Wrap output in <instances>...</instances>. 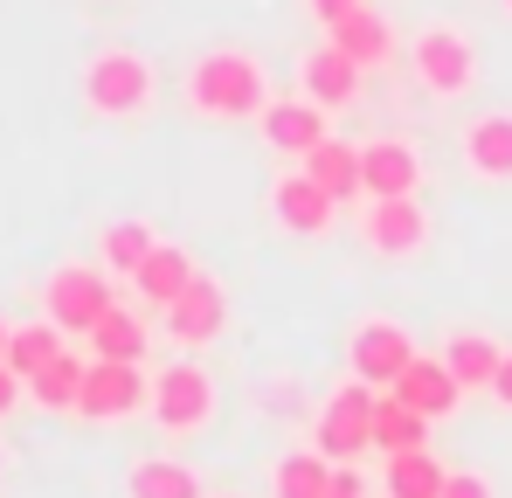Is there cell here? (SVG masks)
<instances>
[{
	"instance_id": "ac0fdd59",
	"label": "cell",
	"mask_w": 512,
	"mask_h": 498,
	"mask_svg": "<svg viewBox=\"0 0 512 498\" xmlns=\"http://www.w3.org/2000/svg\"><path fill=\"white\" fill-rule=\"evenodd\" d=\"M194 277H201V270H194V256H187V249H173V243H160L146 263H139V277H132V284H139V298H146V305H160V312H167Z\"/></svg>"
},
{
	"instance_id": "8fae6325",
	"label": "cell",
	"mask_w": 512,
	"mask_h": 498,
	"mask_svg": "<svg viewBox=\"0 0 512 498\" xmlns=\"http://www.w3.org/2000/svg\"><path fill=\"white\" fill-rule=\"evenodd\" d=\"M270 215H277V229H291V236H326L333 215H340V201H333L312 173H284V180L270 187Z\"/></svg>"
},
{
	"instance_id": "277c9868",
	"label": "cell",
	"mask_w": 512,
	"mask_h": 498,
	"mask_svg": "<svg viewBox=\"0 0 512 498\" xmlns=\"http://www.w3.org/2000/svg\"><path fill=\"white\" fill-rule=\"evenodd\" d=\"M111 270L104 263H63L49 284H42V319L63 332H90L104 312H111Z\"/></svg>"
},
{
	"instance_id": "d6986e66",
	"label": "cell",
	"mask_w": 512,
	"mask_h": 498,
	"mask_svg": "<svg viewBox=\"0 0 512 498\" xmlns=\"http://www.w3.org/2000/svg\"><path fill=\"white\" fill-rule=\"evenodd\" d=\"M499 360H506V353H499L485 332H450V339H443V367L457 374V388H492Z\"/></svg>"
},
{
	"instance_id": "4316f807",
	"label": "cell",
	"mask_w": 512,
	"mask_h": 498,
	"mask_svg": "<svg viewBox=\"0 0 512 498\" xmlns=\"http://www.w3.org/2000/svg\"><path fill=\"white\" fill-rule=\"evenodd\" d=\"M153 229H146V222H111V229H104V243H97V256H104V270H111V277H139V263H146V256H153Z\"/></svg>"
},
{
	"instance_id": "d6a6232c",
	"label": "cell",
	"mask_w": 512,
	"mask_h": 498,
	"mask_svg": "<svg viewBox=\"0 0 512 498\" xmlns=\"http://www.w3.org/2000/svg\"><path fill=\"white\" fill-rule=\"evenodd\" d=\"M492 402L512 409V346H506V360H499V374H492Z\"/></svg>"
},
{
	"instance_id": "7c38bea8",
	"label": "cell",
	"mask_w": 512,
	"mask_h": 498,
	"mask_svg": "<svg viewBox=\"0 0 512 498\" xmlns=\"http://www.w3.org/2000/svg\"><path fill=\"white\" fill-rule=\"evenodd\" d=\"M222 326H229V298H222L215 277H194L167 305V339H180V346H208Z\"/></svg>"
},
{
	"instance_id": "1f68e13d",
	"label": "cell",
	"mask_w": 512,
	"mask_h": 498,
	"mask_svg": "<svg viewBox=\"0 0 512 498\" xmlns=\"http://www.w3.org/2000/svg\"><path fill=\"white\" fill-rule=\"evenodd\" d=\"M326 498H367V485L353 478V464H333V492Z\"/></svg>"
},
{
	"instance_id": "9a60e30c",
	"label": "cell",
	"mask_w": 512,
	"mask_h": 498,
	"mask_svg": "<svg viewBox=\"0 0 512 498\" xmlns=\"http://www.w3.org/2000/svg\"><path fill=\"white\" fill-rule=\"evenodd\" d=\"M360 77H367V70H360L353 56H340L333 42H319V49L305 56V97H312L319 111H346V104L360 97Z\"/></svg>"
},
{
	"instance_id": "7a4b0ae2",
	"label": "cell",
	"mask_w": 512,
	"mask_h": 498,
	"mask_svg": "<svg viewBox=\"0 0 512 498\" xmlns=\"http://www.w3.org/2000/svg\"><path fill=\"white\" fill-rule=\"evenodd\" d=\"M153 63L139 56V49H97L84 63V104L97 118H139V111H153Z\"/></svg>"
},
{
	"instance_id": "4dcf8cb0",
	"label": "cell",
	"mask_w": 512,
	"mask_h": 498,
	"mask_svg": "<svg viewBox=\"0 0 512 498\" xmlns=\"http://www.w3.org/2000/svg\"><path fill=\"white\" fill-rule=\"evenodd\" d=\"M360 7H367V0H312V21H319V28H340L346 14H360Z\"/></svg>"
},
{
	"instance_id": "484cf974",
	"label": "cell",
	"mask_w": 512,
	"mask_h": 498,
	"mask_svg": "<svg viewBox=\"0 0 512 498\" xmlns=\"http://www.w3.org/2000/svg\"><path fill=\"white\" fill-rule=\"evenodd\" d=\"M443 464L429 457V450H409V457H388V471H381V485L388 498H443Z\"/></svg>"
},
{
	"instance_id": "3957f363",
	"label": "cell",
	"mask_w": 512,
	"mask_h": 498,
	"mask_svg": "<svg viewBox=\"0 0 512 498\" xmlns=\"http://www.w3.org/2000/svg\"><path fill=\"white\" fill-rule=\"evenodd\" d=\"M409 70H416V83H423L429 97H464V90L478 83V49H471L464 28L429 21L423 35L409 42Z\"/></svg>"
},
{
	"instance_id": "603a6c76",
	"label": "cell",
	"mask_w": 512,
	"mask_h": 498,
	"mask_svg": "<svg viewBox=\"0 0 512 498\" xmlns=\"http://www.w3.org/2000/svg\"><path fill=\"white\" fill-rule=\"evenodd\" d=\"M63 339H70V332L49 326V319H35V326H14V339H7V367H14L21 381H35L49 360H63V353H70Z\"/></svg>"
},
{
	"instance_id": "8992f818",
	"label": "cell",
	"mask_w": 512,
	"mask_h": 498,
	"mask_svg": "<svg viewBox=\"0 0 512 498\" xmlns=\"http://www.w3.org/2000/svg\"><path fill=\"white\" fill-rule=\"evenodd\" d=\"M153 422H160L167 436H201V429L215 422V381H208V367L173 360L167 374L153 381Z\"/></svg>"
},
{
	"instance_id": "5b68a950",
	"label": "cell",
	"mask_w": 512,
	"mask_h": 498,
	"mask_svg": "<svg viewBox=\"0 0 512 498\" xmlns=\"http://www.w3.org/2000/svg\"><path fill=\"white\" fill-rule=\"evenodd\" d=\"M374 388L367 381H353V388H340L326 409H319V422H312V450L326 457V464H353L360 450H374Z\"/></svg>"
},
{
	"instance_id": "ba28073f",
	"label": "cell",
	"mask_w": 512,
	"mask_h": 498,
	"mask_svg": "<svg viewBox=\"0 0 512 498\" xmlns=\"http://www.w3.org/2000/svg\"><path fill=\"white\" fill-rule=\"evenodd\" d=\"M409 367H416V339L395 319H360L353 326V381H367L374 395H388Z\"/></svg>"
},
{
	"instance_id": "6da1fadb",
	"label": "cell",
	"mask_w": 512,
	"mask_h": 498,
	"mask_svg": "<svg viewBox=\"0 0 512 498\" xmlns=\"http://www.w3.org/2000/svg\"><path fill=\"white\" fill-rule=\"evenodd\" d=\"M187 104L215 125H236V118H263L270 104V83H263V63L250 49H208L194 70H187Z\"/></svg>"
},
{
	"instance_id": "30bf717a",
	"label": "cell",
	"mask_w": 512,
	"mask_h": 498,
	"mask_svg": "<svg viewBox=\"0 0 512 498\" xmlns=\"http://www.w3.org/2000/svg\"><path fill=\"white\" fill-rule=\"evenodd\" d=\"M360 187H367L374 201L416 194V187H423V153H416L409 139H367V146H360Z\"/></svg>"
},
{
	"instance_id": "cb8c5ba5",
	"label": "cell",
	"mask_w": 512,
	"mask_h": 498,
	"mask_svg": "<svg viewBox=\"0 0 512 498\" xmlns=\"http://www.w3.org/2000/svg\"><path fill=\"white\" fill-rule=\"evenodd\" d=\"M423 443H429V422L416 409H402L395 395L374 402V450H381V457H409V450H423Z\"/></svg>"
},
{
	"instance_id": "4fadbf2b",
	"label": "cell",
	"mask_w": 512,
	"mask_h": 498,
	"mask_svg": "<svg viewBox=\"0 0 512 498\" xmlns=\"http://www.w3.org/2000/svg\"><path fill=\"white\" fill-rule=\"evenodd\" d=\"M256 125H263V139H270L277 153H298V160L333 139V132H326V111H319L312 97H270Z\"/></svg>"
},
{
	"instance_id": "ffe728a7",
	"label": "cell",
	"mask_w": 512,
	"mask_h": 498,
	"mask_svg": "<svg viewBox=\"0 0 512 498\" xmlns=\"http://www.w3.org/2000/svg\"><path fill=\"white\" fill-rule=\"evenodd\" d=\"M84 339H90V353H97V360H132V367H139V360H146V339H153V332L139 326V312L111 305V312H104V319H97Z\"/></svg>"
},
{
	"instance_id": "d4e9b609",
	"label": "cell",
	"mask_w": 512,
	"mask_h": 498,
	"mask_svg": "<svg viewBox=\"0 0 512 498\" xmlns=\"http://www.w3.org/2000/svg\"><path fill=\"white\" fill-rule=\"evenodd\" d=\"M125 498H201V478L187 464H173V457H146V464H132Z\"/></svg>"
},
{
	"instance_id": "836d02e7",
	"label": "cell",
	"mask_w": 512,
	"mask_h": 498,
	"mask_svg": "<svg viewBox=\"0 0 512 498\" xmlns=\"http://www.w3.org/2000/svg\"><path fill=\"white\" fill-rule=\"evenodd\" d=\"M7 339H14V326H7V319H0V360H7Z\"/></svg>"
},
{
	"instance_id": "e575fe53",
	"label": "cell",
	"mask_w": 512,
	"mask_h": 498,
	"mask_svg": "<svg viewBox=\"0 0 512 498\" xmlns=\"http://www.w3.org/2000/svg\"><path fill=\"white\" fill-rule=\"evenodd\" d=\"M499 7H506V14H512V0H499Z\"/></svg>"
},
{
	"instance_id": "e0dca14e",
	"label": "cell",
	"mask_w": 512,
	"mask_h": 498,
	"mask_svg": "<svg viewBox=\"0 0 512 498\" xmlns=\"http://www.w3.org/2000/svg\"><path fill=\"white\" fill-rule=\"evenodd\" d=\"M326 42H333L340 56H353L360 70H374V63H395V28H388L374 7H360V14H346L340 28H326Z\"/></svg>"
},
{
	"instance_id": "83f0119b",
	"label": "cell",
	"mask_w": 512,
	"mask_h": 498,
	"mask_svg": "<svg viewBox=\"0 0 512 498\" xmlns=\"http://www.w3.org/2000/svg\"><path fill=\"white\" fill-rule=\"evenodd\" d=\"M333 492V464L319 450H298L277 464V498H326Z\"/></svg>"
},
{
	"instance_id": "9c48e42d",
	"label": "cell",
	"mask_w": 512,
	"mask_h": 498,
	"mask_svg": "<svg viewBox=\"0 0 512 498\" xmlns=\"http://www.w3.org/2000/svg\"><path fill=\"white\" fill-rule=\"evenodd\" d=\"M360 236L374 256H423L429 243V215L416 194H402V201H374L367 215H360Z\"/></svg>"
},
{
	"instance_id": "7402d4cb",
	"label": "cell",
	"mask_w": 512,
	"mask_h": 498,
	"mask_svg": "<svg viewBox=\"0 0 512 498\" xmlns=\"http://www.w3.org/2000/svg\"><path fill=\"white\" fill-rule=\"evenodd\" d=\"M84 360L77 353H63V360H49L35 381H28V402L35 409H49V415H77V395H84Z\"/></svg>"
},
{
	"instance_id": "52a82bcc",
	"label": "cell",
	"mask_w": 512,
	"mask_h": 498,
	"mask_svg": "<svg viewBox=\"0 0 512 498\" xmlns=\"http://www.w3.org/2000/svg\"><path fill=\"white\" fill-rule=\"evenodd\" d=\"M139 409H153V381L132 360H90L77 415L84 422H125V415H139Z\"/></svg>"
},
{
	"instance_id": "2e32d148",
	"label": "cell",
	"mask_w": 512,
	"mask_h": 498,
	"mask_svg": "<svg viewBox=\"0 0 512 498\" xmlns=\"http://www.w3.org/2000/svg\"><path fill=\"white\" fill-rule=\"evenodd\" d=\"M388 395H395L402 409H416L423 422H429V415H450L457 402H464V388H457V374H450L443 360H423V353H416V367H409V374H402V381H395Z\"/></svg>"
},
{
	"instance_id": "f546056e",
	"label": "cell",
	"mask_w": 512,
	"mask_h": 498,
	"mask_svg": "<svg viewBox=\"0 0 512 498\" xmlns=\"http://www.w3.org/2000/svg\"><path fill=\"white\" fill-rule=\"evenodd\" d=\"M21 402H28V381H21V374H14V367L0 360V415H14Z\"/></svg>"
},
{
	"instance_id": "5bb4252c",
	"label": "cell",
	"mask_w": 512,
	"mask_h": 498,
	"mask_svg": "<svg viewBox=\"0 0 512 498\" xmlns=\"http://www.w3.org/2000/svg\"><path fill=\"white\" fill-rule=\"evenodd\" d=\"M457 153L471 166V180H512V111H478V118H464Z\"/></svg>"
},
{
	"instance_id": "f1b7e54d",
	"label": "cell",
	"mask_w": 512,
	"mask_h": 498,
	"mask_svg": "<svg viewBox=\"0 0 512 498\" xmlns=\"http://www.w3.org/2000/svg\"><path fill=\"white\" fill-rule=\"evenodd\" d=\"M443 498H492V485H485L478 471H450V478H443Z\"/></svg>"
},
{
	"instance_id": "44dd1931",
	"label": "cell",
	"mask_w": 512,
	"mask_h": 498,
	"mask_svg": "<svg viewBox=\"0 0 512 498\" xmlns=\"http://www.w3.org/2000/svg\"><path fill=\"white\" fill-rule=\"evenodd\" d=\"M305 173H312V180H319V187H326V194L346 208V201L360 194V146L326 139V146H312V153H305Z\"/></svg>"
}]
</instances>
